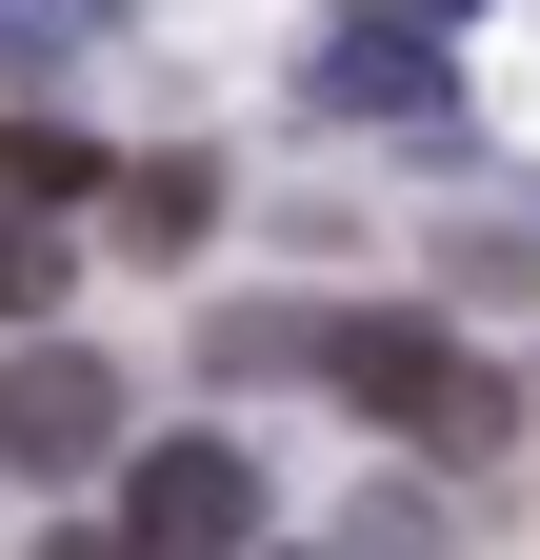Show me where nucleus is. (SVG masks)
Returning a JSON list of instances; mask_svg holds the SVG:
<instances>
[{
	"label": "nucleus",
	"instance_id": "4",
	"mask_svg": "<svg viewBox=\"0 0 540 560\" xmlns=\"http://www.w3.org/2000/svg\"><path fill=\"white\" fill-rule=\"evenodd\" d=\"M320 120H441V40H400V21L320 40Z\"/></svg>",
	"mask_w": 540,
	"mask_h": 560
},
{
	"label": "nucleus",
	"instance_id": "6",
	"mask_svg": "<svg viewBox=\"0 0 540 560\" xmlns=\"http://www.w3.org/2000/svg\"><path fill=\"white\" fill-rule=\"evenodd\" d=\"M101 161H81V140H60V120H0V200H40V221H60V200H81Z\"/></svg>",
	"mask_w": 540,
	"mask_h": 560
},
{
	"label": "nucleus",
	"instance_id": "3",
	"mask_svg": "<svg viewBox=\"0 0 540 560\" xmlns=\"http://www.w3.org/2000/svg\"><path fill=\"white\" fill-rule=\"evenodd\" d=\"M0 460L21 480H101L120 460V361L101 340H21V361H0Z\"/></svg>",
	"mask_w": 540,
	"mask_h": 560
},
{
	"label": "nucleus",
	"instance_id": "5",
	"mask_svg": "<svg viewBox=\"0 0 540 560\" xmlns=\"http://www.w3.org/2000/svg\"><path fill=\"white\" fill-rule=\"evenodd\" d=\"M200 221H221V180H200V161H120V241H141V260H180Z\"/></svg>",
	"mask_w": 540,
	"mask_h": 560
},
{
	"label": "nucleus",
	"instance_id": "7",
	"mask_svg": "<svg viewBox=\"0 0 540 560\" xmlns=\"http://www.w3.org/2000/svg\"><path fill=\"white\" fill-rule=\"evenodd\" d=\"M0 320H60V221L40 200H0Z\"/></svg>",
	"mask_w": 540,
	"mask_h": 560
},
{
	"label": "nucleus",
	"instance_id": "1",
	"mask_svg": "<svg viewBox=\"0 0 540 560\" xmlns=\"http://www.w3.org/2000/svg\"><path fill=\"white\" fill-rule=\"evenodd\" d=\"M320 381H341L361 420H400V441H441V460L501 441V361H460L441 320H320Z\"/></svg>",
	"mask_w": 540,
	"mask_h": 560
},
{
	"label": "nucleus",
	"instance_id": "8",
	"mask_svg": "<svg viewBox=\"0 0 540 560\" xmlns=\"http://www.w3.org/2000/svg\"><path fill=\"white\" fill-rule=\"evenodd\" d=\"M40 560H141V540H101V521H81V540H40Z\"/></svg>",
	"mask_w": 540,
	"mask_h": 560
},
{
	"label": "nucleus",
	"instance_id": "2",
	"mask_svg": "<svg viewBox=\"0 0 540 560\" xmlns=\"http://www.w3.org/2000/svg\"><path fill=\"white\" fill-rule=\"evenodd\" d=\"M120 540L141 560H260V460L240 441H141L120 460Z\"/></svg>",
	"mask_w": 540,
	"mask_h": 560
}]
</instances>
